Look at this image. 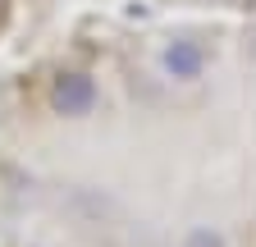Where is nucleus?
<instances>
[{"mask_svg":"<svg viewBox=\"0 0 256 247\" xmlns=\"http://www.w3.org/2000/svg\"><path fill=\"white\" fill-rule=\"evenodd\" d=\"M50 110L64 119H82L96 110V82L87 74H60L50 82Z\"/></svg>","mask_w":256,"mask_h":247,"instance_id":"f257e3e1","label":"nucleus"},{"mask_svg":"<svg viewBox=\"0 0 256 247\" xmlns=\"http://www.w3.org/2000/svg\"><path fill=\"white\" fill-rule=\"evenodd\" d=\"M160 69H165V78H174V82H197L206 74V50L192 37H174V42H165V50H160Z\"/></svg>","mask_w":256,"mask_h":247,"instance_id":"f03ea898","label":"nucleus"},{"mask_svg":"<svg viewBox=\"0 0 256 247\" xmlns=\"http://www.w3.org/2000/svg\"><path fill=\"white\" fill-rule=\"evenodd\" d=\"M183 247H229L224 242V234L220 229H210V224H197L188 238H183Z\"/></svg>","mask_w":256,"mask_h":247,"instance_id":"7ed1b4c3","label":"nucleus"}]
</instances>
